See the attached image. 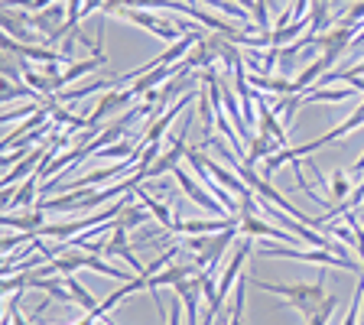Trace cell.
Listing matches in <instances>:
<instances>
[{
  "mask_svg": "<svg viewBox=\"0 0 364 325\" xmlns=\"http://www.w3.org/2000/svg\"><path fill=\"white\" fill-rule=\"evenodd\" d=\"M250 283L257 289H267V293H277V296H283V299H289L306 319H309L312 312L322 309V303L328 299L322 277H318L316 283H264L260 277H250Z\"/></svg>",
  "mask_w": 364,
  "mask_h": 325,
  "instance_id": "1",
  "label": "cell"
},
{
  "mask_svg": "<svg viewBox=\"0 0 364 325\" xmlns=\"http://www.w3.org/2000/svg\"><path fill=\"white\" fill-rule=\"evenodd\" d=\"M257 257H289V260H306V264H326V267H341V270H358L364 273V267H358L351 257H335L332 250H293V247H257Z\"/></svg>",
  "mask_w": 364,
  "mask_h": 325,
  "instance_id": "2",
  "label": "cell"
},
{
  "mask_svg": "<svg viewBox=\"0 0 364 325\" xmlns=\"http://www.w3.org/2000/svg\"><path fill=\"white\" fill-rule=\"evenodd\" d=\"M105 14H117V16H124V20L136 23V26H146L153 36L166 39V43H179L182 26L173 20H163V16H153V14H140V10H127V7H105Z\"/></svg>",
  "mask_w": 364,
  "mask_h": 325,
  "instance_id": "3",
  "label": "cell"
},
{
  "mask_svg": "<svg viewBox=\"0 0 364 325\" xmlns=\"http://www.w3.org/2000/svg\"><path fill=\"white\" fill-rule=\"evenodd\" d=\"M228 228H241V218H212V221H179L176 231L179 235H212V231H228Z\"/></svg>",
  "mask_w": 364,
  "mask_h": 325,
  "instance_id": "4",
  "label": "cell"
},
{
  "mask_svg": "<svg viewBox=\"0 0 364 325\" xmlns=\"http://www.w3.org/2000/svg\"><path fill=\"white\" fill-rule=\"evenodd\" d=\"M136 95H134V88H127V91H114V95H105V98L98 101V107H95V114L88 117V130L95 127V124L105 117V114H111V111H117V107H127L130 101H134Z\"/></svg>",
  "mask_w": 364,
  "mask_h": 325,
  "instance_id": "5",
  "label": "cell"
},
{
  "mask_svg": "<svg viewBox=\"0 0 364 325\" xmlns=\"http://www.w3.org/2000/svg\"><path fill=\"white\" fill-rule=\"evenodd\" d=\"M257 117H260V130H264L267 137H273L280 146H287V130H283V124L273 117V107H267L264 101H257Z\"/></svg>",
  "mask_w": 364,
  "mask_h": 325,
  "instance_id": "6",
  "label": "cell"
},
{
  "mask_svg": "<svg viewBox=\"0 0 364 325\" xmlns=\"http://www.w3.org/2000/svg\"><path fill=\"white\" fill-rule=\"evenodd\" d=\"M351 173L348 169H335L332 173V182H328V189H332V198L341 202V212H348V198H351Z\"/></svg>",
  "mask_w": 364,
  "mask_h": 325,
  "instance_id": "7",
  "label": "cell"
},
{
  "mask_svg": "<svg viewBox=\"0 0 364 325\" xmlns=\"http://www.w3.org/2000/svg\"><path fill=\"white\" fill-rule=\"evenodd\" d=\"M36 179H39V176H30V182L23 186L20 196H10V198H7V212H14V208H20V205L33 202V196H36Z\"/></svg>",
  "mask_w": 364,
  "mask_h": 325,
  "instance_id": "8",
  "label": "cell"
},
{
  "mask_svg": "<svg viewBox=\"0 0 364 325\" xmlns=\"http://www.w3.org/2000/svg\"><path fill=\"white\" fill-rule=\"evenodd\" d=\"M303 101H348L351 98V88H341V91H309V95H299Z\"/></svg>",
  "mask_w": 364,
  "mask_h": 325,
  "instance_id": "9",
  "label": "cell"
},
{
  "mask_svg": "<svg viewBox=\"0 0 364 325\" xmlns=\"http://www.w3.org/2000/svg\"><path fill=\"white\" fill-rule=\"evenodd\" d=\"M95 325H111V322H107V319H98V322H95Z\"/></svg>",
  "mask_w": 364,
  "mask_h": 325,
  "instance_id": "10",
  "label": "cell"
},
{
  "mask_svg": "<svg viewBox=\"0 0 364 325\" xmlns=\"http://www.w3.org/2000/svg\"><path fill=\"white\" fill-rule=\"evenodd\" d=\"M318 4H326V7H328V0H318Z\"/></svg>",
  "mask_w": 364,
  "mask_h": 325,
  "instance_id": "11",
  "label": "cell"
}]
</instances>
